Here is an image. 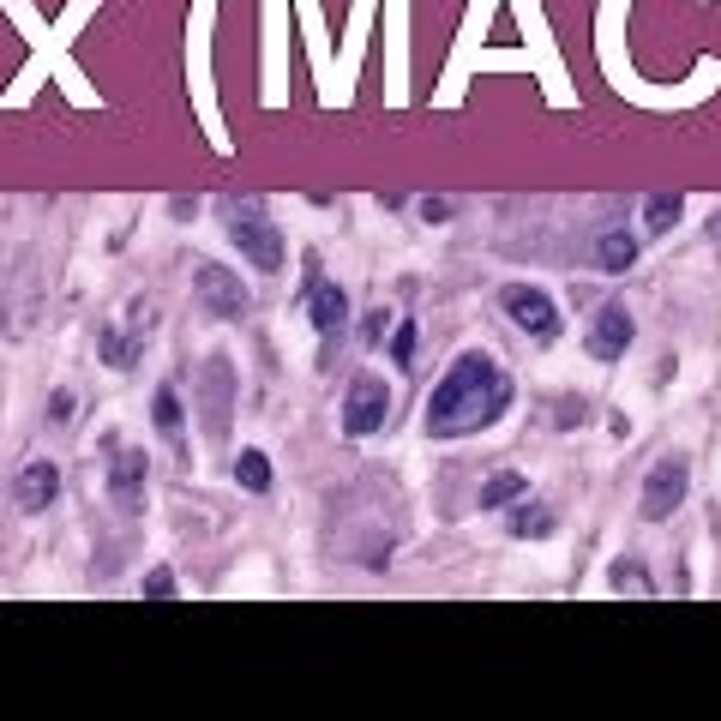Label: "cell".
<instances>
[{
	"label": "cell",
	"instance_id": "cell-21",
	"mask_svg": "<svg viewBox=\"0 0 721 721\" xmlns=\"http://www.w3.org/2000/svg\"><path fill=\"white\" fill-rule=\"evenodd\" d=\"M145 596H151V601H169V596H175V572H163V565H157V572L145 577Z\"/></svg>",
	"mask_w": 721,
	"mask_h": 721
},
{
	"label": "cell",
	"instance_id": "cell-20",
	"mask_svg": "<svg viewBox=\"0 0 721 721\" xmlns=\"http://www.w3.org/2000/svg\"><path fill=\"white\" fill-rule=\"evenodd\" d=\"M608 584H613V589H637V596H650V577H643L637 565H613Z\"/></svg>",
	"mask_w": 721,
	"mask_h": 721
},
{
	"label": "cell",
	"instance_id": "cell-22",
	"mask_svg": "<svg viewBox=\"0 0 721 721\" xmlns=\"http://www.w3.org/2000/svg\"><path fill=\"white\" fill-rule=\"evenodd\" d=\"M48 415H55V421H73V391H55V397H48Z\"/></svg>",
	"mask_w": 721,
	"mask_h": 721
},
{
	"label": "cell",
	"instance_id": "cell-17",
	"mask_svg": "<svg viewBox=\"0 0 721 721\" xmlns=\"http://www.w3.org/2000/svg\"><path fill=\"white\" fill-rule=\"evenodd\" d=\"M415 337H421L415 319H403V325H397V337H391V360H397V367H409V360H415Z\"/></svg>",
	"mask_w": 721,
	"mask_h": 721
},
{
	"label": "cell",
	"instance_id": "cell-6",
	"mask_svg": "<svg viewBox=\"0 0 721 721\" xmlns=\"http://www.w3.org/2000/svg\"><path fill=\"white\" fill-rule=\"evenodd\" d=\"M499 301H506L511 325H523L530 337H553V331H559V313H553V301H547L541 289H530V282H511Z\"/></svg>",
	"mask_w": 721,
	"mask_h": 721
},
{
	"label": "cell",
	"instance_id": "cell-10",
	"mask_svg": "<svg viewBox=\"0 0 721 721\" xmlns=\"http://www.w3.org/2000/svg\"><path fill=\"white\" fill-rule=\"evenodd\" d=\"M229 397H235V373H229V360L217 355L211 367H204V428L211 433L229 428Z\"/></svg>",
	"mask_w": 721,
	"mask_h": 721
},
{
	"label": "cell",
	"instance_id": "cell-15",
	"mask_svg": "<svg viewBox=\"0 0 721 721\" xmlns=\"http://www.w3.org/2000/svg\"><path fill=\"white\" fill-rule=\"evenodd\" d=\"M235 481L247 487V493H265V487H270V463H265V451H241V457H235Z\"/></svg>",
	"mask_w": 721,
	"mask_h": 721
},
{
	"label": "cell",
	"instance_id": "cell-5",
	"mask_svg": "<svg viewBox=\"0 0 721 721\" xmlns=\"http://www.w3.org/2000/svg\"><path fill=\"white\" fill-rule=\"evenodd\" d=\"M192 295H199V307L204 313H217V319H241L247 313V289H241V277L229 265H199Z\"/></svg>",
	"mask_w": 721,
	"mask_h": 721
},
{
	"label": "cell",
	"instance_id": "cell-3",
	"mask_svg": "<svg viewBox=\"0 0 721 721\" xmlns=\"http://www.w3.org/2000/svg\"><path fill=\"white\" fill-rule=\"evenodd\" d=\"M385 415H391V391H385L379 373H360L350 385V397H343V433L350 440H367V433L385 428Z\"/></svg>",
	"mask_w": 721,
	"mask_h": 721
},
{
	"label": "cell",
	"instance_id": "cell-24",
	"mask_svg": "<svg viewBox=\"0 0 721 721\" xmlns=\"http://www.w3.org/2000/svg\"><path fill=\"white\" fill-rule=\"evenodd\" d=\"M385 319H391V313H373L367 319V343H385Z\"/></svg>",
	"mask_w": 721,
	"mask_h": 721
},
{
	"label": "cell",
	"instance_id": "cell-18",
	"mask_svg": "<svg viewBox=\"0 0 721 721\" xmlns=\"http://www.w3.org/2000/svg\"><path fill=\"white\" fill-rule=\"evenodd\" d=\"M643 217H650V229H674V217H679V199H667V192H655V199L643 204Z\"/></svg>",
	"mask_w": 721,
	"mask_h": 721
},
{
	"label": "cell",
	"instance_id": "cell-9",
	"mask_svg": "<svg viewBox=\"0 0 721 721\" xmlns=\"http://www.w3.org/2000/svg\"><path fill=\"white\" fill-rule=\"evenodd\" d=\"M307 319H313V331L337 337V331H343V319H350V295H343L337 282L313 277V295H307Z\"/></svg>",
	"mask_w": 721,
	"mask_h": 721
},
{
	"label": "cell",
	"instance_id": "cell-13",
	"mask_svg": "<svg viewBox=\"0 0 721 721\" xmlns=\"http://www.w3.org/2000/svg\"><path fill=\"white\" fill-rule=\"evenodd\" d=\"M631 259H637V241H631L625 229H608V235L596 241V265L601 270H625Z\"/></svg>",
	"mask_w": 721,
	"mask_h": 721
},
{
	"label": "cell",
	"instance_id": "cell-8",
	"mask_svg": "<svg viewBox=\"0 0 721 721\" xmlns=\"http://www.w3.org/2000/svg\"><path fill=\"white\" fill-rule=\"evenodd\" d=\"M631 331H637V325H631V313H625L620 301L601 307L596 325H589V355H596V360H620L625 343H631Z\"/></svg>",
	"mask_w": 721,
	"mask_h": 721
},
{
	"label": "cell",
	"instance_id": "cell-4",
	"mask_svg": "<svg viewBox=\"0 0 721 721\" xmlns=\"http://www.w3.org/2000/svg\"><path fill=\"white\" fill-rule=\"evenodd\" d=\"M686 487H691V469H686V457H662L650 469V481H643V518L650 523H662V518H674V506L686 499Z\"/></svg>",
	"mask_w": 721,
	"mask_h": 721
},
{
	"label": "cell",
	"instance_id": "cell-11",
	"mask_svg": "<svg viewBox=\"0 0 721 721\" xmlns=\"http://www.w3.org/2000/svg\"><path fill=\"white\" fill-rule=\"evenodd\" d=\"M55 493H60V469H55V463H24V475H19V506H24V511H43Z\"/></svg>",
	"mask_w": 721,
	"mask_h": 721
},
{
	"label": "cell",
	"instance_id": "cell-12",
	"mask_svg": "<svg viewBox=\"0 0 721 721\" xmlns=\"http://www.w3.org/2000/svg\"><path fill=\"white\" fill-rule=\"evenodd\" d=\"M145 331H151V307H133V331H102V360L109 367H133Z\"/></svg>",
	"mask_w": 721,
	"mask_h": 721
},
{
	"label": "cell",
	"instance_id": "cell-1",
	"mask_svg": "<svg viewBox=\"0 0 721 721\" xmlns=\"http://www.w3.org/2000/svg\"><path fill=\"white\" fill-rule=\"evenodd\" d=\"M506 409H511V379L499 373V360L493 355H463L440 379V391L428 397V433L457 440V433H475V428H487V421H499Z\"/></svg>",
	"mask_w": 721,
	"mask_h": 721
},
{
	"label": "cell",
	"instance_id": "cell-2",
	"mask_svg": "<svg viewBox=\"0 0 721 721\" xmlns=\"http://www.w3.org/2000/svg\"><path fill=\"white\" fill-rule=\"evenodd\" d=\"M229 241L241 247V259H247V265L282 270V235H277V223H270L259 204H241V211L229 217Z\"/></svg>",
	"mask_w": 721,
	"mask_h": 721
},
{
	"label": "cell",
	"instance_id": "cell-7",
	"mask_svg": "<svg viewBox=\"0 0 721 721\" xmlns=\"http://www.w3.org/2000/svg\"><path fill=\"white\" fill-rule=\"evenodd\" d=\"M109 499H114L121 511H138V506H145V451L114 445V463H109Z\"/></svg>",
	"mask_w": 721,
	"mask_h": 721
},
{
	"label": "cell",
	"instance_id": "cell-16",
	"mask_svg": "<svg viewBox=\"0 0 721 721\" xmlns=\"http://www.w3.org/2000/svg\"><path fill=\"white\" fill-rule=\"evenodd\" d=\"M511 535H523V541L553 535V511H547V506H523L518 518H511Z\"/></svg>",
	"mask_w": 721,
	"mask_h": 721
},
{
	"label": "cell",
	"instance_id": "cell-23",
	"mask_svg": "<svg viewBox=\"0 0 721 721\" xmlns=\"http://www.w3.org/2000/svg\"><path fill=\"white\" fill-rule=\"evenodd\" d=\"M421 217H428V223H445L451 204H445V199H428V204H421Z\"/></svg>",
	"mask_w": 721,
	"mask_h": 721
},
{
	"label": "cell",
	"instance_id": "cell-14",
	"mask_svg": "<svg viewBox=\"0 0 721 721\" xmlns=\"http://www.w3.org/2000/svg\"><path fill=\"white\" fill-rule=\"evenodd\" d=\"M523 493H530V481H523L518 469H499L493 481L481 487V506H511V499H523Z\"/></svg>",
	"mask_w": 721,
	"mask_h": 721
},
{
	"label": "cell",
	"instance_id": "cell-19",
	"mask_svg": "<svg viewBox=\"0 0 721 721\" xmlns=\"http://www.w3.org/2000/svg\"><path fill=\"white\" fill-rule=\"evenodd\" d=\"M151 409H157V428H163V433H175V428H180V397L169 391V385L157 391V403H151Z\"/></svg>",
	"mask_w": 721,
	"mask_h": 721
}]
</instances>
